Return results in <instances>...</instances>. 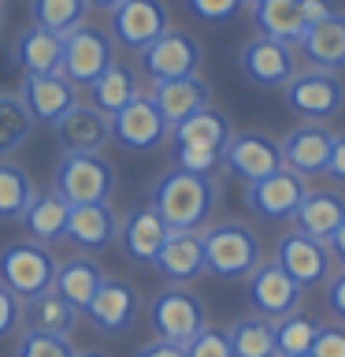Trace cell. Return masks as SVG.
<instances>
[{"instance_id":"cell-1","label":"cell","mask_w":345,"mask_h":357,"mask_svg":"<svg viewBox=\"0 0 345 357\" xmlns=\"http://www.w3.org/2000/svg\"><path fill=\"white\" fill-rule=\"evenodd\" d=\"M216 201H219L216 175L182 172V167L163 172L152 183V190H149V205L160 212V220L171 231H197V227H204L208 216L216 212Z\"/></svg>"},{"instance_id":"cell-2","label":"cell","mask_w":345,"mask_h":357,"mask_svg":"<svg viewBox=\"0 0 345 357\" xmlns=\"http://www.w3.org/2000/svg\"><path fill=\"white\" fill-rule=\"evenodd\" d=\"M200 245H204V272L216 279H245L264 261L260 234L245 223H216L200 231Z\"/></svg>"},{"instance_id":"cell-3","label":"cell","mask_w":345,"mask_h":357,"mask_svg":"<svg viewBox=\"0 0 345 357\" xmlns=\"http://www.w3.org/2000/svg\"><path fill=\"white\" fill-rule=\"evenodd\" d=\"M56 268H60V261L52 257V250L41 242H33V238L30 242H11L0 250V283H4L19 301H30V298L45 294V290H52Z\"/></svg>"},{"instance_id":"cell-4","label":"cell","mask_w":345,"mask_h":357,"mask_svg":"<svg viewBox=\"0 0 345 357\" xmlns=\"http://www.w3.org/2000/svg\"><path fill=\"white\" fill-rule=\"evenodd\" d=\"M52 190L67 205L108 201L111 190H115V172L100 153H63L52 172Z\"/></svg>"},{"instance_id":"cell-5","label":"cell","mask_w":345,"mask_h":357,"mask_svg":"<svg viewBox=\"0 0 345 357\" xmlns=\"http://www.w3.org/2000/svg\"><path fill=\"white\" fill-rule=\"evenodd\" d=\"M286 108L300 116L305 123H330L338 112L345 108V82L338 71H297L289 82L282 86Z\"/></svg>"},{"instance_id":"cell-6","label":"cell","mask_w":345,"mask_h":357,"mask_svg":"<svg viewBox=\"0 0 345 357\" xmlns=\"http://www.w3.org/2000/svg\"><path fill=\"white\" fill-rule=\"evenodd\" d=\"M149 324H152L156 339L186 346L200 328H208L204 301L186 287H167L149 301Z\"/></svg>"},{"instance_id":"cell-7","label":"cell","mask_w":345,"mask_h":357,"mask_svg":"<svg viewBox=\"0 0 345 357\" xmlns=\"http://www.w3.org/2000/svg\"><path fill=\"white\" fill-rule=\"evenodd\" d=\"M111 63H115V41H111L108 30L82 22L78 30H71L63 38V63H60V71L71 78L74 86L89 89Z\"/></svg>"},{"instance_id":"cell-8","label":"cell","mask_w":345,"mask_h":357,"mask_svg":"<svg viewBox=\"0 0 345 357\" xmlns=\"http://www.w3.org/2000/svg\"><path fill=\"white\" fill-rule=\"evenodd\" d=\"M245 279H249V283H245V298H249L256 317L282 320V317H289V312L300 309L305 287H300L297 279H289L275 261H260Z\"/></svg>"},{"instance_id":"cell-9","label":"cell","mask_w":345,"mask_h":357,"mask_svg":"<svg viewBox=\"0 0 345 357\" xmlns=\"http://www.w3.org/2000/svg\"><path fill=\"white\" fill-rule=\"evenodd\" d=\"M171 138V127L160 116V108L152 105L149 93L134 97L122 112L111 116V142L127 153H152Z\"/></svg>"},{"instance_id":"cell-10","label":"cell","mask_w":345,"mask_h":357,"mask_svg":"<svg viewBox=\"0 0 345 357\" xmlns=\"http://www.w3.org/2000/svg\"><path fill=\"white\" fill-rule=\"evenodd\" d=\"M308 186H305V175L289 172V167H278V172L256 178V183L245 186V208L252 212L256 220H294L297 205L305 201Z\"/></svg>"},{"instance_id":"cell-11","label":"cell","mask_w":345,"mask_h":357,"mask_svg":"<svg viewBox=\"0 0 345 357\" xmlns=\"http://www.w3.org/2000/svg\"><path fill=\"white\" fill-rule=\"evenodd\" d=\"M163 30H171V8L163 0H122L111 8V41H119L122 49H145L160 38Z\"/></svg>"},{"instance_id":"cell-12","label":"cell","mask_w":345,"mask_h":357,"mask_svg":"<svg viewBox=\"0 0 345 357\" xmlns=\"http://www.w3.org/2000/svg\"><path fill=\"white\" fill-rule=\"evenodd\" d=\"M141 71L152 82L197 75L200 71V41L186 30H163L152 45L141 49Z\"/></svg>"},{"instance_id":"cell-13","label":"cell","mask_w":345,"mask_h":357,"mask_svg":"<svg viewBox=\"0 0 345 357\" xmlns=\"http://www.w3.org/2000/svg\"><path fill=\"white\" fill-rule=\"evenodd\" d=\"M275 264L282 268L289 279H297L300 287H319L323 279H330L334 257L327 250V242L312 238L305 231H289L275 245Z\"/></svg>"},{"instance_id":"cell-14","label":"cell","mask_w":345,"mask_h":357,"mask_svg":"<svg viewBox=\"0 0 345 357\" xmlns=\"http://www.w3.org/2000/svg\"><path fill=\"white\" fill-rule=\"evenodd\" d=\"M238 63H241V75L249 78L256 89H282L289 78L297 75L294 45L271 41V38H264V33H256L252 41H245Z\"/></svg>"},{"instance_id":"cell-15","label":"cell","mask_w":345,"mask_h":357,"mask_svg":"<svg viewBox=\"0 0 345 357\" xmlns=\"http://www.w3.org/2000/svg\"><path fill=\"white\" fill-rule=\"evenodd\" d=\"M223 167L245 183H256V178L282 167V149L275 138H267L260 130H241L230 134V142L223 145Z\"/></svg>"},{"instance_id":"cell-16","label":"cell","mask_w":345,"mask_h":357,"mask_svg":"<svg viewBox=\"0 0 345 357\" xmlns=\"http://www.w3.org/2000/svg\"><path fill=\"white\" fill-rule=\"evenodd\" d=\"M19 97H22V105L30 108L33 123L56 127V123H60L67 112L78 105V86L63 71H52V75H22Z\"/></svg>"},{"instance_id":"cell-17","label":"cell","mask_w":345,"mask_h":357,"mask_svg":"<svg viewBox=\"0 0 345 357\" xmlns=\"http://www.w3.org/2000/svg\"><path fill=\"white\" fill-rule=\"evenodd\" d=\"M138 312H141L138 287L127 283V279H111L108 275L104 283H100V290L93 294V301H89L86 317L97 331L122 335V331H130L134 324H138Z\"/></svg>"},{"instance_id":"cell-18","label":"cell","mask_w":345,"mask_h":357,"mask_svg":"<svg viewBox=\"0 0 345 357\" xmlns=\"http://www.w3.org/2000/svg\"><path fill=\"white\" fill-rule=\"evenodd\" d=\"M167 234L171 227L160 220V212L152 205H141V208H130L127 216L119 220V245L122 253H127V261L134 264H152L156 253H160V245L167 242Z\"/></svg>"},{"instance_id":"cell-19","label":"cell","mask_w":345,"mask_h":357,"mask_svg":"<svg viewBox=\"0 0 345 357\" xmlns=\"http://www.w3.org/2000/svg\"><path fill=\"white\" fill-rule=\"evenodd\" d=\"M334 145V130H327L323 123H305V127H294L278 142L282 149V167L297 175H323L327 172V156Z\"/></svg>"},{"instance_id":"cell-20","label":"cell","mask_w":345,"mask_h":357,"mask_svg":"<svg viewBox=\"0 0 345 357\" xmlns=\"http://www.w3.org/2000/svg\"><path fill=\"white\" fill-rule=\"evenodd\" d=\"M119 238V216L108 201H93V205H71L67 216V242H74L86 253H104L108 245Z\"/></svg>"},{"instance_id":"cell-21","label":"cell","mask_w":345,"mask_h":357,"mask_svg":"<svg viewBox=\"0 0 345 357\" xmlns=\"http://www.w3.org/2000/svg\"><path fill=\"white\" fill-rule=\"evenodd\" d=\"M52 130L63 153H100L111 142V119L104 112H97L93 105H82V100Z\"/></svg>"},{"instance_id":"cell-22","label":"cell","mask_w":345,"mask_h":357,"mask_svg":"<svg viewBox=\"0 0 345 357\" xmlns=\"http://www.w3.org/2000/svg\"><path fill=\"white\" fill-rule=\"evenodd\" d=\"M152 268L160 272L171 287H186L197 275H204V245H200V231H171L167 242L160 245Z\"/></svg>"},{"instance_id":"cell-23","label":"cell","mask_w":345,"mask_h":357,"mask_svg":"<svg viewBox=\"0 0 345 357\" xmlns=\"http://www.w3.org/2000/svg\"><path fill=\"white\" fill-rule=\"evenodd\" d=\"M152 105L160 108V116L167 119V127H178L182 119H189L193 112L211 105V89L208 82H200L197 75L189 78H167V82H152L149 89Z\"/></svg>"},{"instance_id":"cell-24","label":"cell","mask_w":345,"mask_h":357,"mask_svg":"<svg viewBox=\"0 0 345 357\" xmlns=\"http://www.w3.org/2000/svg\"><path fill=\"white\" fill-rule=\"evenodd\" d=\"M297 49L305 52L308 63L319 67V71H342L345 67V15L334 11V15L305 26V38H300Z\"/></svg>"},{"instance_id":"cell-25","label":"cell","mask_w":345,"mask_h":357,"mask_svg":"<svg viewBox=\"0 0 345 357\" xmlns=\"http://www.w3.org/2000/svg\"><path fill=\"white\" fill-rule=\"evenodd\" d=\"M11 60L22 75H52L63 63V38L41 30V26H22L15 45H11Z\"/></svg>"},{"instance_id":"cell-26","label":"cell","mask_w":345,"mask_h":357,"mask_svg":"<svg viewBox=\"0 0 345 357\" xmlns=\"http://www.w3.org/2000/svg\"><path fill=\"white\" fill-rule=\"evenodd\" d=\"M294 223L312 238L330 242V234L345 223V194L342 190H308L294 212Z\"/></svg>"},{"instance_id":"cell-27","label":"cell","mask_w":345,"mask_h":357,"mask_svg":"<svg viewBox=\"0 0 345 357\" xmlns=\"http://www.w3.org/2000/svg\"><path fill=\"white\" fill-rule=\"evenodd\" d=\"M230 134H234V123L227 112L204 105L178 127H171V145H193V149H208L223 156V145L230 142Z\"/></svg>"},{"instance_id":"cell-28","label":"cell","mask_w":345,"mask_h":357,"mask_svg":"<svg viewBox=\"0 0 345 357\" xmlns=\"http://www.w3.org/2000/svg\"><path fill=\"white\" fill-rule=\"evenodd\" d=\"M104 279H108L104 268H100L93 257H71V261H63L60 268H56L52 290L67 301V305H74L78 312H86Z\"/></svg>"},{"instance_id":"cell-29","label":"cell","mask_w":345,"mask_h":357,"mask_svg":"<svg viewBox=\"0 0 345 357\" xmlns=\"http://www.w3.org/2000/svg\"><path fill=\"white\" fill-rule=\"evenodd\" d=\"M67 216H71V205L52 190V194H33V201L19 216V223L26 227V234L33 242L52 245V242L67 238Z\"/></svg>"},{"instance_id":"cell-30","label":"cell","mask_w":345,"mask_h":357,"mask_svg":"<svg viewBox=\"0 0 345 357\" xmlns=\"http://www.w3.org/2000/svg\"><path fill=\"white\" fill-rule=\"evenodd\" d=\"M252 22L256 33L282 45H300L305 38V19H300V4L297 0H256L252 4Z\"/></svg>"},{"instance_id":"cell-31","label":"cell","mask_w":345,"mask_h":357,"mask_svg":"<svg viewBox=\"0 0 345 357\" xmlns=\"http://www.w3.org/2000/svg\"><path fill=\"white\" fill-rule=\"evenodd\" d=\"M134 97H141L138 71H134V67H127V63H119V60L111 63L93 86H89V105H93L97 112H104L108 119L115 116V112L127 108Z\"/></svg>"},{"instance_id":"cell-32","label":"cell","mask_w":345,"mask_h":357,"mask_svg":"<svg viewBox=\"0 0 345 357\" xmlns=\"http://www.w3.org/2000/svg\"><path fill=\"white\" fill-rule=\"evenodd\" d=\"M22 324H26V331L41 335H71L78 324V309L67 305L56 290H45V294L22 301Z\"/></svg>"},{"instance_id":"cell-33","label":"cell","mask_w":345,"mask_h":357,"mask_svg":"<svg viewBox=\"0 0 345 357\" xmlns=\"http://www.w3.org/2000/svg\"><path fill=\"white\" fill-rule=\"evenodd\" d=\"M227 339H230V350L234 357H278V346H275V320H264V317H241L227 328Z\"/></svg>"},{"instance_id":"cell-34","label":"cell","mask_w":345,"mask_h":357,"mask_svg":"<svg viewBox=\"0 0 345 357\" xmlns=\"http://www.w3.org/2000/svg\"><path fill=\"white\" fill-rule=\"evenodd\" d=\"M86 11H89L86 0H30V22L56 33V38H67L71 30L82 26Z\"/></svg>"},{"instance_id":"cell-35","label":"cell","mask_w":345,"mask_h":357,"mask_svg":"<svg viewBox=\"0 0 345 357\" xmlns=\"http://www.w3.org/2000/svg\"><path fill=\"white\" fill-rule=\"evenodd\" d=\"M33 178L15 160H0V220H19L33 201Z\"/></svg>"},{"instance_id":"cell-36","label":"cell","mask_w":345,"mask_h":357,"mask_svg":"<svg viewBox=\"0 0 345 357\" xmlns=\"http://www.w3.org/2000/svg\"><path fill=\"white\" fill-rule=\"evenodd\" d=\"M33 130V116L30 108L22 105L19 93H0V160H4L8 153H15L26 145Z\"/></svg>"},{"instance_id":"cell-37","label":"cell","mask_w":345,"mask_h":357,"mask_svg":"<svg viewBox=\"0 0 345 357\" xmlns=\"http://www.w3.org/2000/svg\"><path fill=\"white\" fill-rule=\"evenodd\" d=\"M323 324L316 317H308V312H289V317L275 320V346H278V357H300L312 350V342H316Z\"/></svg>"},{"instance_id":"cell-38","label":"cell","mask_w":345,"mask_h":357,"mask_svg":"<svg viewBox=\"0 0 345 357\" xmlns=\"http://www.w3.org/2000/svg\"><path fill=\"white\" fill-rule=\"evenodd\" d=\"M78 350L67 335H41V331H22L15 346V357H74Z\"/></svg>"},{"instance_id":"cell-39","label":"cell","mask_w":345,"mask_h":357,"mask_svg":"<svg viewBox=\"0 0 345 357\" xmlns=\"http://www.w3.org/2000/svg\"><path fill=\"white\" fill-rule=\"evenodd\" d=\"M186 357H234V350H230L227 331L208 324V328H200L193 339L186 342Z\"/></svg>"},{"instance_id":"cell-40","label":"cell","mask_w":345,"mask_h":357,"mask_svg":"<svg viewBox=\"0 0 345 357\" xmlns=\"http://www.w3.org/2000/svg\"><path fill=\"white\" fill-rule=\"evenodd\" d=\"M171 156H175V167H182V172H200V175H211L223 164L219 153L193 149V145H171Z\"/></svg>"},{"instance_id":"cell-41","label":"cell","mask_w":345,"mask_h":357,"mask_svg":"<svg viewBox=\"0 0 345 357\" xmlns=\"http://www.w3.org/2000/svg\"><path fill=\"white\" fill-rule=\"evenodd\" d=\"M241 4L245 0H186V8L200 22H230L241 11Z\"/></svg>"},{"instance_id":"cell-42","label":"cell","mask_w":345,"mask_h":357,"mask_svg":"<svg viewBox=\"0 0 345 357\" xmlns=\"http://www.w3.org/2000/svg\"><path fill=\"white\" fill-rule=\"evenodd\" d=\"M308 357H345V328L338 324H323Z\"/></svg>"},{"instance_id":"cell-43","label":"cell","mask_w":345,"mask_h":357,"mask_svg":"<svg viewBox=\"0 0 345 357\" xmlns=\"http://www.w3.org/2000/svg\"><path fill=\"white\" fill-rule=\"evenodd\" d=\"M22 324V301L11 294V290L0 283V339H4V335H11Z\"/></svg>"},{"instance_id":"cell-44","label":"cell","mask_w":345,"mask_h":357,"mask_svg":"<svg viewBox=\"0 0 345 357\" xmlns=\"http://www.w3.org/2000/svg\"><path fill=\"white\" fill-rule=\"evenodd\" d=\"M327 305L330 312L338 317V324L345 328V268L338 275H330V283H327Z\"/></svg>"},{"instance_id":"cell-45","label":"cell","mask_w":345,"mask_h":357,"mask_svg":"<svg viewBox=\"0 0 345 357\" xmlns=\"http://www.w3.org/2000/svg\"><path fill=\"white\" fill-rule=\"evenodd\" d=\"M134 357H186V346L178 342H167V339H149L145 346H138Z\"/></svg>"},{"instance_id":"cell-46","label":"cell","mask_w":345,"mask_h":357,"mask_svg":"<svg viewBox=\"0 0 345 357\" xmlns=\"http://www.w3.org/2000/svg\"><path fill=\"white\" fill-rule=\"evenodd\" d=\"M327 175L334 183H345V134H334V145L327 156Z\"/></svg>"},{"instance_id":"cell-47","label":"cell","mask_w":345,"mask_h":357,"mask_svg":"<svg viewBox=\"0 0 345 357\" xmlns=\"http://www.w3.org/2000/svg\"><path fill=\"white\" fill-rule=\"evenodd\" d=\"M297 4H300V19H305V26L334 15V0H297Z\"/></svg>"},{"instance_id":"cell-48","label":"cell","mask_w":345,"mask_h":357,"mask_svg":"<svg viewBox=\"0 0 345 357\" xmlns=\"http://www.w3.org/2000/svg\"><path fill=\"white\" fill-rule=\"evenodd\" d=\"M327 250H330V257H334V261H342V268H345V223H342V227L330 234Z\"/></svg>"},{"instance_id":"cell-49","label":"cell","mask_w":345,"mask_h":357,"mask_svg":"<svg viewBox=\"0 0 345 357\" xmlns=\"http://www.w3.org/2000/svg\"><path fill=\"white\" fill-rule=\"evenodd\" d=\"M86 4H89V8H104V11H111L115 4H122V0H86Z\"/></svg>"},{"instance_id":"cell-50","label":"cell","mask_w":345,"mask_h":357,"mask_svg":"<svg viewBox=\"0 0 345 357\" xmlns=\"http://www.w3.org/2000/svg\"><path fill=\"white\" fill-rule=\"evenodd\" d=\"M74 357H111V354H104V350H78Z\"/></svg>"},{"instance_id":"cell-51","label":"cell","mask_w":345,"mask_h":357,"mask_svg":"<svg viewBox=\"0 0 345 357\" xmlns=\"http://www.w3.org/2000/svg\"><path fill=\"white\" fill-rule=\"evenodd\" d=\"M0 26H4V4H0Z\"/></svg>"},{"instance_id":"cell-52","label":"cell","mask_w":345,"mask_h":357,"mask_svg":"<svg viewBox=\"0 0 345 357\" xmlns=\"http://www.w3.org/2000/svg\"><path fill=\"white\" fill-rule=\"evenodd\" d=\"M245 4H256V0H245Z\"/></svg>"},{"instance_id":"cell-53","label":"cell","mask_w":345,"mask_h":357,"mask_svg":"<svg viewBox=\"0 0 345 357\" xmlns=\"http://www.w3.org/2000/svg\"><path fill=\"white\" fill-rule=\"evenodd\" d=\"M300 357H308V354H300Z\"/></svg>"},{"instance_id":"cell-54","label":"cell","mask_w":345,"mask_h":357,"mask_svg":"<svg viewBox=\"0 0 345 357\" xmlns=\"http://www.w3.org/2000/svg\"><path fill=\"white\" fill-rule=\"evenodd\" d=\"M0 4H4V0H0Z\"/></svg>"}]
</instances>
